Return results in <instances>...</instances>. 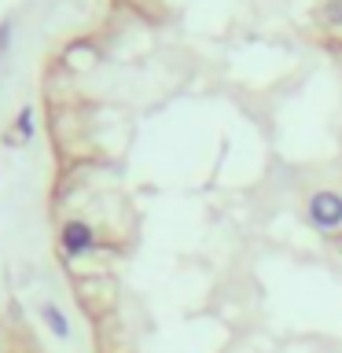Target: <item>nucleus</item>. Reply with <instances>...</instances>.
I'll return each mask as SVG.
<instances>
[{"label": "nucleus", "mask_w": 342, "mask_h": 353, "mask_svg": "<svg viewBox=\"0 0 342 353\" xmlns=\"http://www.w3.org/2000/svg\"><path fill=\"white\" fill-rule=\"evenodd\" d=\"M8 41H11V19L0 22V52H8Z\"/></svg>", "instance_id": "nucleus-6"}, {"label": "nucleus", "mask_w": 342, "mask_h": 353, "mask_svg": "<svg viewBox=\"0 0 342 353\" xmlns=\"http://www.w3.org/2000/svg\"><path fill=\"white\" fill-rule=\"evenodd\" d=\"M305 217L309 225L320 228V232H335L342 228V195L331 192V188H320L305 199Z\"/></svg>", "instance_id": "nucleus-1"}, {"label": "nucleus", "mask_w": 342, "mask_h": 353, "mask_svg": "<svg viewBox=\"0 0 342 353\" xmlns=\"http://www.w3.org/2000/svg\"><path fill=\"white\" fill-rule=\"evenodd\" d=\"M96 232H92V225L88 221H66L63 225V232H59V247H63V254L66 258H85L88 250H96Z\"/></svg>", "instance_id": "nucleus-2"}, {"label": "nucleus", "mask_w": 342, "mask_h": 353, "mask_svg": "<svg viewBox=\"0 0 342 353\" xmlns=\"http://www.w3.org/2000/svg\"><path fill=\"white\" fill-rule=\"evenodd\" d=\"M324 19L331 26H342V0H328L324 4Z\"/></svg>", "instance_id": "nucleus-5"}, {"label": "nucleus", "mask_w": 342, "mask_h": 353, "mask_svg": "<svg viewBox=\"0 0 342 353\" xmlns=\"http://www.w3.org/2000/svg\"><path fill=\"white\" fill-rule=\"evenodd\" d=\"M15 132H19L22 140L33 137V107H22L19 114H15Z\"/></svg>", "instance_id": "nucleus-4"}, {"label": "nucleus", "mask_w": 342, "mask_h": 353, "mask_svg": "<svg viewBox=\"0 0 342 353\" xmlns=\"http://www.w3.org/2000/svg\"><path fill=\"white\" fill-rule=\"evenodd\" d=\"M41 320L55 339H70V320H66V313L55 302H41Z\"/></svg>", "instance_id": "nucleus-3"}]
</instances>
